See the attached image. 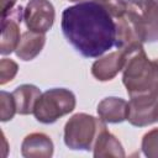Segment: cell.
<instances>
[{
	"instance_id": "cell-1",
	"label": "cell",
	"mask_w": 158,
	"mask_h": 158,
	"mask_svg": "<svg viewBox=\"0 0 158 158\" xmlns=\"http://www.w3.org/2000/svg\"><path fill=\"white\" fill-rule=\"evenodd\" d=\"M60 25L68 43L85 58H98L116 44V22L96 1H80L65 7Z\"/></svg>"
},
{
	"instance_id": "cell-2",
	"label": "cell",
	"mask_w": 158,
	"mask_h": 158,
	"mask_svg": "<svg viewBox=\"0 0 158 158\" xmlns=\"http://www.w3.org/2000/svg\"><path fill=\"white\" fill-rule=\"evenodd\" d=\"M126 53L122 81L131 98L158 94V59L149 60L141 42L123 48Z\"/></svg>"
},
{
	"instance_id": "cell-3",
	"label": "cell",
	"mask_w": 158,
	"mask_h": 158,
	"mask_svg": "<svg viewBox=\"0 0 158 158\" xmlns=\"http://www.w3.org/2000/svg\"><path fill=\"white\" fill-rule=\"evenodd\" d=\"M123 17L139 42L158 41V0H127Z\"/></svg>"
},
{
	"instance_id": "cell-4",
	"label": "cell",
	"mask_w": 158,
	"mask_h": 158,
	"mask_svg": "<svg viewBox=\"0 0 158 158\" xmlns=\"http://www.w3.org/2000/svg\"><path fill=\"white\" fill-rule=\"evenodd\" d=\"M74 107V94L63 88H54L41 94L35 105L33 115L36 120L42 123H53L60 116L72 112Z\"/></svg>"
},
{
	"instance_id": "cell-5",
	"label": "cell",
	"mask_w": 158,
	"mask_h": 158,
	"mask_svg": "<svg viewBox=\"0 0 158 158\" xmlns=\"http://www.w3.org/2000/svg\"><path fill=\"white\" fill-rule=\"evenodd\" d=\"M102 123L101 118H95L86 114L74 115L64 127L65 144L72 149H91Z\"/></svg>"
},
{
	"instance_id": "cell-6",
	"label": "cell",
	"mask_w": 158,
	"mask_h": 158,
	"mask_svg": "<svg viewBox=\"0 0 158 158\" xmlns=\"http://www.w3.org/2000/svg\"><path fill=\"white\" fill-rule=\"evenodd\" d=\"M23 20L28 31L44 33L54 21V7L47 0H31L23 10Z\"/></svg>"
},
{
	"instance_id": "cell-7",
	"label": "cell",
	"mask_w": 158,
	"mask_h": 158,
	"mask_svg": "<svg viewBox=\"0 0 158 158\" xmlns=\"http://www.w3.org/2000/svg\"><path fill=\"white\" fill-rule=\"evenodd\" d=\"M23 19V9L21 6H16L11 9L5 15H2L1 20V43H0V53L10 54L14 49H16L21 37H20V23Z\"/></svg>"
},
{
	"instance_id": "cell-8",
	"label": "cell",
	"mask_w": 158,
	"mask_h": 158,
	"mask_svg": "<svg viewBox=\"0 0 158 158\" xmlns=\"http://www.w3.org/2000/svg\"><path fill=\"white\" fill-rule=\"evenodd\" d=\"M125 60V49H118L117 52H112L109 56L96 60L91 67V73L98 80H111L123 68Z\"/></svg>"
},
{
	"instance_id": "cell-9",
	"label": "cell",
	"mask_w": 158,
	"mask_h": 158,
	"mask_svg": "<svg viewBox=\"0 0 158 158\" xmlns=\"http://www.w3.org/2000/svg\"><path fill=\"white\" fill-rule=\"evenodd\" d=\"M98 114L104 122H122L128 117V102L120 98H106L98 105Z\"/></svg>"
},
{
	"instance_id": "cell-10",
	"label": "cell",
	"mask_w": 158,
	"mask_h": 158,
	"mask_svg": "<svg viewBox=\"0 0 158 158\" xmlns=\"http://www.w3.org/2000/svg\"><path fill=\"white\" fill-rule=\"evenodd\" d=\"M44 33H38L33 31H27L21 35V40L15 49L16 56L22 60L33 59L44 46Z\"/></svg>"
},
{
	"instance_id": "cell-11",
	"label": "cell",
	"mask_w": 158,
	"mask_h": 158,
	"mask_svg": "<svg viewBox=\"0 0 158 158\" xmlns=\"http://www.w3.org/2000/svg\"><path fill=\"white\" fill-rule=\"evenodd\" d=\"M23 157H51L53 153V143L43 133L28 135L22 142Z\"/></svg>"
},
{
	"instance_id": "cell-12",
	"label": "cell",
	"mask_w": 158,
	"mask_h": 158,
	"mask_svg": "<svg viewBox=\"0 0 158 158\" xmlns=\"http://www.w3.org/2000/svg\"><path fill=\"white\" fill-rule=\"evenodd\" d=\"M16 111L20 115H28L33 112L35 105L41 96V90L31 84H23L16 88L12 93Z\"/></svg>"
},
{
	"instance_id": "cell-13",
	"label": "cell",
	"mask_w": 158,
	"mask_h": 158,
	"mask_svg": "<svg viewBox=\"0 0 158 158\" xmlns=\"http://www.w3.org/2000/svg\"><path fill=\"white\" fill-rule=\"evenodd\" d=\"M94 156L101 157V156H120L123 157L125 152L122 149L121 143L114 137L105 126V122L99 130V133L96 136V139L94 142Z\"/></svg>"
},
{
	"instance_id": "cell-14",
	"label": "cell",
	"mask_w": 158,
	"mask_h": 158,
	"mask_svg": "<svg viewBox=\"0 0 158 158\" xmlns=\"http://www.w3.org/2000/svg\"><path fill=\"white\" fill-rule=\"evenodd\" d=\"M142 151L147 157H158V128H154L144 135Z\"/></svg>"
},
{
	"instance_id": "cell-15",
	"label": "cell",
	"mask_w": 158,
	"mask_h": 158,
	"mask_svg": "<svg viewBox=\"0 0 158 158\" xmlns=\"http://www.w3.org/2000/svg\"><path fill=\"white\" fill-rule=\"evenodd\" d=\"M0 99H1V121L5 122L7 120H11L15 112H17L16 105H15L12 93L9 94L6 91H1Z\"/></svg>"
},
{
	"instance_id": "cell-16",
	"label": "cell",
	"mask_w": 158,
	"mask_h": 158,
	"mask_svg": "<svg viewBox=\"0 0 158 158\" xmlns=\"http://www.w3.org/2000/svg\"><path fill=\"white\" fill-rule=\"evenodd\" d=\"M16 73H17V64L11 59L4 58L0 63V84L4 85L7 81L12 80Z\"/></svg>"
},
{
	"instance_id": "cell-17",
	"label": "cell",
	"mask_w": 158,
	"mask_h": 158,
	"mask_svg": "<svg viewBox=\"0 0 158 158\" xmlns=\"http://www.w3.org/2000/svg\"><path fill=\"white\" fill-rule=\"evenodd\" d=\"M15 2H16V0H1V9H2L1 16L5 15L7 11H10Z\"/></svg>"
},
{
	"instance_id": "cell-18",
	"label": "cell",
	"mask_w": 158,
	"mask_h": 158,
	"mask_svg": "<svg viewBox=\"0 0 158 158\" xmlns=\"http://www.w3.org/2000/svg\"><path fill=\"white\" fill-rule=\"evenodd\" d=\"M152 120H153V122L158 121V95L156 96L154 102H153V107H152Z\"/></svg>"
}]
</instances>
